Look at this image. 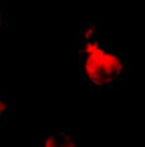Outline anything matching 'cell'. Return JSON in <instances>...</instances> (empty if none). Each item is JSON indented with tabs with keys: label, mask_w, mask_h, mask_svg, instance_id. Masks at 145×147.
I'll list each match as a JSON object with an SVG mask.
<instances>
[{
	"label": "cell",
	"mask_w": 145,
	"mask_h": 147,
	"mask_svg": "<svg viewBox=\"0 0 145 147\" xmlns=\"http://www.w3.org/2000/svg\"><path fill=\"white\" fill-rule=\"evenodd\" d=\"M80 80L92 94L116 93L128 74L129 62L101 36L100 24L83 21L73 45Z\"/></svg>",
	"instance_id": "1"
},
{
	"label": "cell",
	"mask_w": 145,
	"mask_h": 147,
	"mask_svg": "<svg viewBox=\"0 0 145 147\" xmlns=\"http://www.w3.org/2000/svg\"><path fill=\"white\" fill-rule=\"evenodd\" d=\"M37 147H79V138L69 129H53L39 133Z\"/></svg>",
	"instance_id": "2"
},
{
	"label": "cell",
	"mask_w": 145,
	"mask_h": 147,
	"mask_svg": "<svg viewBox=\"0 0 145 147\" xmlns=\"http://www.w3.org/2000/svg\"><path fill=\"white\" fill-rule=\"evenodd\" d=\"M11 105L8 94L4 90H0V126H3L4 123L10 118Z\"/></svg>",
	"instance_id": "3"
},
{
	"label": "cell",
	"mask_w": 145,
	"mask_h": 147,
	"mask_svg": "<svg viewBox=\"0 0 145 147\" xmlns=\"http://www.w3.org/2000/svg\"><path fill=\"white\" fill-rule=\"evenodd\" d=\"M11 31V21L8 17V12L4 5L0 3V32Z\"/></svg>",
	"instance_id": "4"
}]
</instances>
